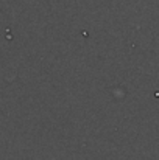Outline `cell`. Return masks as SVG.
I'll list each match as a JSON object with an SVG mask.
<instances>
[]
</instances>
